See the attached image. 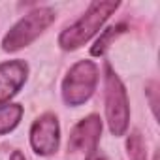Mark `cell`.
I'll return each mask as SVG.
<instances>
[{"mask_svg":"<svg viewBox=\"0 0 160 160\" xmlns=\"http://www.w3.org/2000/svg\"><path fill=\"white\" fill-rule=\"evenodd\" d=\"M106 115H108V124L111 134L122 136L130 121L128 96L119 75L111 70L109 64L106 66Z\"/></svg>","mask_w":160,"mask_h":160,"instance_id":"3","label":"cell"},{"mask_svg":"<svg viewBox=\"0 0 160 160\" xmlns=\"http://www.w3.org/2000/svg\"><path fill=\"white\" fill-rule=\"evenodd\" d=\"M87 160H106V158H104V156H100V154H91Z\"/></svg>","mask_w":160,"mask_h":160,"instance_id":"12","label":"cell"},{"mask_svg":"<svg viewBox=\"0 0 160 160\" xmlns=\"http://www.w3.org/2000/svg\"><path fill=\"white\" fill-rule=\"evenodd\" d=\"M10 160H27V158L23 156V152H21V151H15V152L10 156Z\"/></svg>","mask_w":160,"mask_h":160,"instance_id":"11","label":"cell"},{"mask_svg":"<svg viewBox=\"0 0 160 160\" xmlns=\"http://www.w3.org/2000/svg\"><path fill=\"white\" fill-rule=\"evenodd\" d=\"M126 149H128V156L130 160H147V152H145V143L139 132H132L128 141H126Z\"/></svg>","mask_w":160,"mask_h":160,"instance_id":"10","label":"cell"},{"mask_svg":"<svg viewBox=\"0 0 160 160\" xmlns=\"http://www.w3.org/2000/svg\"><path fill=\"white\" fill-rule=\"evenodd\" d=\"M124 30V25H117V27H109L100 38H98V42L94 43V47L91 49V55H94V57H100V55H104L106 53V49L109 47V43L121 34Z\"/></svg>","mask_w":160,"mask_h":160,"instance_id":"9","label":"cell"},{"mask_svg":"<svg viewBox=\"0 0 160 160\" xmlns=\"http://www.w3.org/2000/svg\"><path fill=\"white\" fill-rule=\"evenodd\" d=\"M23 117V108L19 104H4L0 106V134L12 132Z\"/></svg>","mask_w":160,"mask_h":160,"instance_id":"8","label":"cell"},{"mask_svg":"<svg viewBox=\"0 0 160 160\" xmlns=\"http://www.w3.org/2000/svg\"><path fill=\"white\" fill-rule=\"evenodd\" d=\"M28 66L23 60H10L0 64V106H4L27 81Z\"/></svg>","mask_w":160,"mask_h":160,"instance_id":"7","label":"cell"},{"mask_svg":"<svg viewBox=\"0 0 160 160\" xmlns=\"http://www.w3.org/2000/svg\"><path fill=\"white\" fill-rule=\"evenodd\" d=\"M102 136V121L98 115H89L83 121H79L72 134H70V141H68V149L70 151H83V152H94L96 145L100 141Z\"/></svg>","mask_w":160,"mask_h":160,"instance_id":"6","label":"cell"},{"mask_svg":"<svg viewBox=\"0 0 160 160\" xmlns=\"http://www.w3.org/2000/svg\"><path fill=\"white\" fill-rule=\"evenodd\" d=\"M58 139H60V130H58V121L53 113H45L38 117L30 128V145L34 152L42 156H49L57 152L58 149Z\"/></svg>","mask_w":160,"mask_h":160,"instance_id":"5","label":"cell"},{"mask_svg":"<svg viewBox=\"0 0 160 160\" xmlns=\"http://www.w3.org/2000/svg\"><path fill=\"white\" fill-rule=\"evenodd\" d=\"M98 83V68L91 60H79L68 72L62 81V98L68 106H81L85 104Z\"/></svg>","mask_w":160,"mask_h":160,"instance_id":"2","label":"cell"},{"mask_svg":"<svg viewBox=\"0 0 160 160\" xmlns=\"http://www.w3.org/2000/svg\"><path fill=\"white\" fill-rule=\"evenodd\" d=\"M117 8H119V2H113V0L92 2L81 19H77L73 25L62 30V34L58 36V45L66 51H73L77 47L85 45L102 28V25L109 19V15Z\"/></svg>","mask_w":160,"mask_h":160,"instance_id":"1","label":"cell"},{"mask_svg":"<svg viewBox=\"0 0 160 160\" xmlns=\"http://www.w3.org/2000/svg\"><path fill=\"white\" fill-rule=\"evenodd\" d=\"M55 12L51 8H38L30 13H27L21 21L13 25V28L6 34L2 42L4 51H17L28 43H32L53 21H55Z\"/></svg>","mask_w":160,"mask_h":160,"instance_id":"4","label":"cell"}]
</instances>
